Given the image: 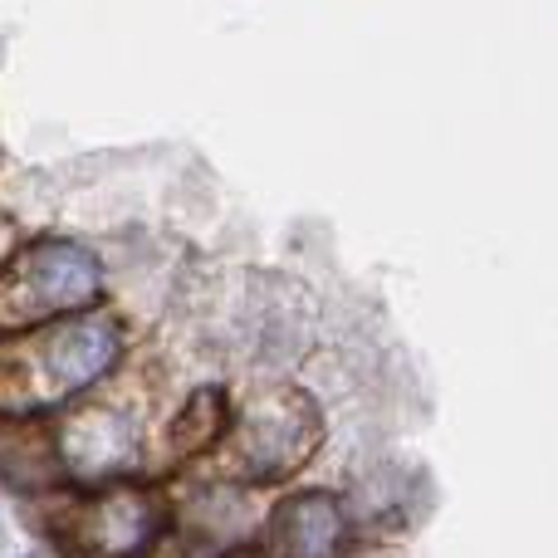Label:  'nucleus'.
I'll list each match as a JSON object with an SVG mask.
<instances>
[{
    "instance_id": "nucleus-2",
    "label": "nucleus",
    "mask_w": 558,
    "mask_h": 558,
    "mask_svg": "<svg viewBox=\"0 0 558 558\" xmlns=\"http://www.w3.org/2000/svg\"><path fill=\"white\" fill-rule=\"evenodd\" d=\"M98 260L74 241H29L0 265V324L35 328L94 304Z\"/></svg>"
},
{
    "instance_id": "nucleus-6",
    "label": "nucleus",
    "mask_w": 558,
    "mask_h": 558,
    "mask_svg": "<svg viewBox=\"0 0 558 558\" xmlns=\"http://www.w3.org/2000/svg\"><path fill=\"white\" fill-rule=\"evenodd\" d=\"M59 456H64L78 475L123 471V461L133 456V432H128L123 422H113L108 412L78 416V422L59 436Z\"/></svg>"
},
{
    "instance_id": "nucleus-1",
    "label": "nucleus",
    "mask_w": 558,
    "mask_h": 558,
    "mask_svg": "<svg viewBox=\"0 0 558 558\" xmlns=\"http://www.w3.org/2000/svg\"><path fill=\"white\" fill-rule=\"evenodd\" d=\"M123 353V328L108 314H69L0 348V412H39L94 387Z\"/></svg>"
},
{
    "instance_id": "nucleus-5",
    "label": "nucleus",
    "mask_w": 558,
    "mask_h": 558,
    "mask_svg": "<svg viewBox=\"0 0 558 558\" xmlns=\"http://www.w3.org/2000/svg\"><path fill=\"white\" fill-rule=\"evenodd\" d=\"M343 539V510L328 495H299L275 510L279 558H328Z\"/></svg>"
},
{
    "instance_id": "nucleus-4",
    "label": "nucleus",
    "mask_w": 558,
    "mask_h": 558,
    "mask_svg": "<svg viewBox=\"0 0 558 558\" xmlns=\"http://www.w3.org/2000/svg\"><path fill=\"white\" fill-rule=\"evenodd\" d=\"M157 530H162V505L147 490L104 495L88 514V544L104 554H137Z\"/></svg>"
},
{
    "instance_id": "nucleus-3",
    "label": "nucleus",
    "mask_w": 558,
    "mask_h": 558,
    "mask_svg": "<svg viewBox=\"0 0 558 558\" xmlns=\"http://www.w3.org/2000/svg\"><path fill=\"white\" fill-rule=\"evenodd\" d=\"M318 441V416L314 407L299 392H275L265 402L251 407V416L241 422V436H235V465L241 475H255V481H275V475H289Z\"/></svg>"
}]
</instances>
